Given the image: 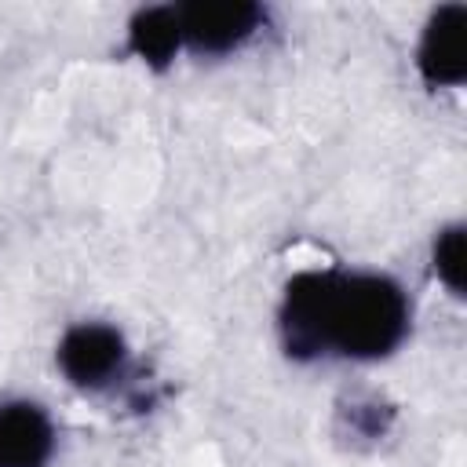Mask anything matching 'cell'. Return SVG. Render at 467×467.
Masks as SVG:
<instances>
[{
	"label": "cell",
	"instance_id": "7a4b0ae2",
	"mask_svg": "<svg viewBox=\"0 0 467 467\" xmlns=\"http://www.w3.org/2000/svg\"><path fill=\"white\" fill-rule=\"evenodd\" d=\"M55 368L77 394L106 398L117 390H131L135 361L128 336L113 321L84 317L62 328L55 343Z\"/></svg>",
	"mask_w": 467,
	"mask_h": 467
},
{
	"label": "cell",
	"instance_id": "52a82bcc",
	"mask_svg": "<svg viewBox=\"0 0 467 467\" xmlns=\"http://www.w3.org/2000/svg\"><path fill=\"white\" fill-rule=\"evenodd\" d=\"M398 423V405L383 394H350L336 405L332 431L350 449H376Z\"/></svg>",
	"mask_w": 467,
	"mask_h": 467
},
{
	"label": "cell",
	"instance_id": "ba28073f",
	"mask_svg": "<svg viewBox=\"0 0 467 467\" xmlns=\"http://www.w3.org/2000/svg\"><path fill=\"white\" fill-rule=\"evenodd\" d=\"M431 270L445 285L449 296L463 299V288H467V226L460 219L434 230V237H431Z\"/></svg>",
	"mask_w": 467,
	"mask_h": 467
},
{
	"label": "cell",
	"instance_id": "8992f818",
	"mask_svg": "<svg viewBox=\"0 0 467 467\" xmlns=\"http://www.w3.org/2000/svg\"><path fill=\"white\" fill-rule=\"evenodd\" d=\"M124 55L139 58L153 73H168L175 58L182 55V36L175 22V0L171 4H146L135 7L124 22Z\"/></svg>",
	"mask_w": 467,
	"mask_h": 467
},
{
	"label": "cell",
	"instance_id": "3957f363",
	"mask_svg": "<svg viewBox=\"0 0 467 467\" xmlns=\"http://www.w3.org/2000/svg\"><path fill=\"white\" fill-rule=\"evenodd\" d=\"M274 11L255 0H182L175 22L193 58H230L270 29Z\"/></svg>",
	"mask_w": 467,
	"mask_h": 467
},
{
	"label": "cell",
	"instance_id": "6da1fadb",
	"mask_svg": "<svg viewBox=\"0 0 467 467\" xmlns=\"http://www.w3.org/2000/svg\"><path fill=\"white\" fill-rule=\"evenodd\" d=\"M274 332L292 365H376L409 343L412 296L383 270L306 266L285 281Z\"/></svg>",
	"mask_w": 467,
	"mask_h": 467
},
{
	"label": "cell",
	"instance_id": "277c9868",
	"mask_svg": "<svg viewBox=\"0 0 467 467\" xmlns=\"http://www.w3.org/2000/svg\"><path fill=\"white\" fill-rule=\"evenodd\" d=\"M412 66L427 91L460 88L467 80V4L449 0L427 11L416 36Z\"/></svg>",
	"mask_w": 467,
	"mask_h": 467
},
{
	"label": "cell",
	"instance_id": "5b68a950",
	"mask_svg": "<svg viewBox=\"0 0 467 467\" xmlns=\"http://www.w3.org/2000/svg\"><path fill=\"white\" fill-rule=\"evenodd\" d=\"M58 452V427L44 401H0V467H51Z\"/></svg>",
	"mask_w": 467,
	"mask_h": 467
}]
</instances>
